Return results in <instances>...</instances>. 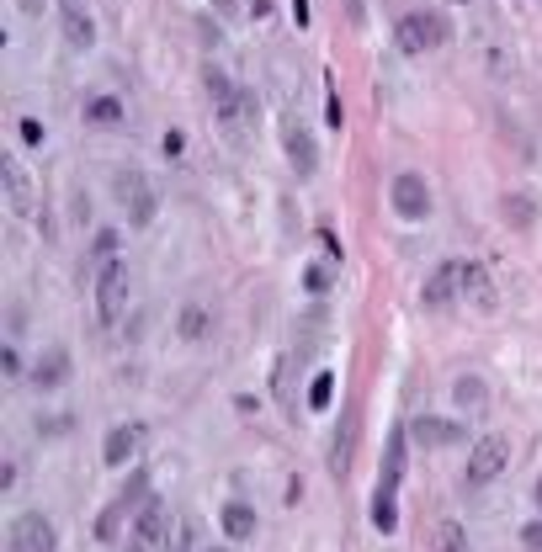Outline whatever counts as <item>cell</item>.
Here are the masks:
<instances>
[{
  "instance_id": "1",
  "label": "cell",
  "mask_w": 542,
  "mask_h": 552,
  "mask_svg": "<svg viewBox=\"0 0 542 552\" xmlns=\"http://www.w3.org/2000/svg\"><path fill=\"white\" fill-rule=\"evenodd\" d=\"M122 308H128V266L107 261L96 272V314H102V325H118Z\"/></svg>"
},
{
  "instance_id": "2",
  "label": "cell",
  "mask_w": 542,
  "mask_h": 552,
  "mask_svg": "<svg viewBox=\"0 0 542 552\" xmlns=\"http://www.w3.org/2000/svg\"><path fill=\"white\" fill-rule=\"evenodd\" d=\"M505 462H511V441H505V436H484V441H474V457H468V489L494 484V478L505 473Z\"/></svg>"
},
{
  "instance_id": "3",
  "label": "cell",
  "mask_w": 542,
  "mask_h": 552,
  "mask_svg": "<svg viewBox=\"0 0 542 552\" xmlns=\"http://www.w3.org/2000/svg\"><path fill=\"white\" fill-rule=\"evenodd\" d=\"M11 552H59V537H54V521L27 510L11 521Z\"/></svg>"
},
{
  "instance_id": "4",
  "label": "cell",
  "mask_w": 542,
  "mask_h": 552,
  "mask_svg": "<svg viewBox=\"0 0 542 552\" xmlns=\"http://www.w3.org/2000/svg\"><path fill=\"white\" fill-rule=\"evenodd\" d=\"M118 197H122V208H128V218H133V228H149L155 223V191H149L144 170H118Z\"/></svg>"
},
{
  "instance_id": "5",
  "label": "cell",
  "mask_w": 542,
  "mask_h": 552,
  "mask_svg": "<svg viewBox=\"0 0 542 552\" xmlns=\"http://www.w3.org/2000/svg\"><path fill=\"white\" fill-rule=\"evenodd\" d=\"M394 43H399V54H431V49L441 43V22L425 16V11H410V16L394 27Z\"/></svg>"
},
{
  "instance_id": "6",
  "label": "cell",
  "mask_w": 542,
  "mask_h": 552,
  "mask_svg": "<svg viewBox=\"0 0 542 552\" xmlns=\"http://www.w3.org/2000/svg\"><path fill=\"white\" fill-rule=\"evenodd\" d=\"M388 202H394V213H399V218H425V213H431V186H425L421 175H410V170H404V175H394V186H388Z\"/></svg>"
},
{
  "instance_id": "7",
  "label": "cell",
  "mask_w": 542,
  "mask_h": 552,
  "mask_svg": "<svg viewBox=\"0 0 542 552\" xmlns=\"http://www.w3.org/2000/svg\"><path fill=\"white\" fill-rule=\"evenodd\" d=\"M410 441L415 446H463L468 441V425L441 420V414H421V420H410Z\"/></svg>"
},
{
  "instance_id": "8",
  "label": "cell",
  "mask_w": 542,
  "mask_h": 552,
  "mask_svg": "<svg viewBox=\"0 0 542 552\" xmlns=\"http://www.w3.org/2000/svg\"><path fill=\"white\" fill-rule=\"evenodd\" d=\"M0 186H5V197H11V213L16 218H32V181H27V170L16 165L11 155H0Z\"/></svg>"
},
{
  "instance_id": "9",
  "label": "cell",
  "mask_w": 542,
  "mask_h": 552,
  "mask_svg": "<svg viewBox=\"0 0 542 552\" xmlns=\"http://www.w3.org/2000/svg\"><path fill=\"white\" fill-rule=\"evenodd\" d=\"M282 149H288V165L298 170V175H314V165H319V155H314L308 133L298 128V117H282Z\"/></svg>"
},
{
  "instance_id": "10",
  "label": "cell",
  "mask_w": 542,
  "mask_h": 552,
  "mask_svg": "<svg viewBox=\"0 0 542 552\" xmlns=\"http://www.w3.org/2000/svg\"><path fill=\"white\" fill-rule=\"evenodd\" d=\"M59 16H64V38H69V49H91V43H96V22H91L85 0H59Z\"/></svg>"
},
{
  "instance_id": "11",
  "label": "cell",
  "mask_w": 542,
  "mask_h": 552,
  "mask_svg": "<svg viewBox=\"0 0 542 552\" xmlns=\"http://www.w3.org/2000/svg\"><path fill=\"white\" fill-rule=\"evenodd\" d=\"M133 537H144L149 548H165V542H171V531H165V504H160V499H144V504H138Z\"/></svg>"
},
{
  "instance_id": "12",
  "label": "cell",
  "mask_w": 542,
  "mask_h": 552,
  "mask_svg": "<svg viewBox=\"0 0 542 552\" xmlns=\"http://www.w3.org/2000/svg\"><path fill=\"white\" fill-rule=\"evenodd\" d=\"M458 292H463V261H447L441 272L425 281V303H431V308H447Z\"/></svg>"
},
{
  "instance_id": "13",
  "label": "cell",
  "mask_w": 542,
  "mask_h": 552,
  "mask_svg": "<svg viewBox=\"0 0 542 552\" xmlns=\"http://www.w3.org/2000/svg\"><path fill=\"white\" fill-rule=\"evenodd\" d=\"M202 85H208V96H213V111H218V117H235V111H240V91L229 85V75H224L218 64H208V69H202Z\"/></svg>"
},
{
  "instance_id": "14",
  "label": "cell",
  "mask_w": 542,
  "mask_h": 552,
  "mask_svg": "<svg viewBox=\"0 0 542 552\" xmlns=\"http://www.w3.org/2000/svg\"><path fill=\"white\" fill-rule=\"evenodd\" d=\"M138 446H144V425H118V431L107 436V446H102V457H107L112 467H122V462L138 457Z\"/></svg>"
},
{
  "instance_id": "15",
  "label": "cell",
  "mask_w": 542,
  "mask_h": 552,
  "mask_svg": "<svg viewBox=\"0 0 542 552\" xmlns=\"http://www.w3.org/2000/svg\"><path fill=\"white\" fill-rule=\"evenodd\" d=\"M404 457H410V446H404V436L394 431V436H388V451H383V473H378V489H399V484H404Z\"/></svg>"
},
{
  "instance_id": "16",
  "label": "cell",
  "mask_w": 542,
  "mask_h": 552,
  "mask_svg": "<svg viewBox=\"0 0 542 552\" xmlns=\"http://www.w3.org/2000/svg\"><path fill=\"white\" fill-rule=\"evenodd\" d=\"M351 441H357V414H346L341 431H335V451H330V473H335V478L351 467Z\"/></svg>"
},
{
  "instance_id": "17",
  "label": "cell",
  "mask_w": 542,
  "mask_h": 552,
  "mask_svg": "<svg viewBox=\"0 0 542 552\" xmlns=\"http://www.w3.org/2000/svg\"><path fill=\"white\" fill-rule=\"evenodd\" d=\"M32 378H38V387H59L64 378H69V356H64V351H49V356L32 367Z\"/></svg>"
},
{
  "instance_id": "18",
  "label": "cell",
  "mask_w": 542,
  "mask_h": 552,
  "mask_svg": "<svg viewBox=\"0 0 542 552\" xmlns=\"http://www.w3.org/2000/svg\"><path fill=\"white\" fill-rule=\"evenodd\" d=\"M463 298H474L479 308H494V287H489V276H484L479 266H468V261H463Z\"/></svg>"
},
{
  "instance_id": "19",
  "label": "cell",
  "mask_w": 542,
  "mask_h": 552,
  "mask_svg": "<svg viewBox=\"0 0 542 552\" xmlns=\"http://www.w3.org/2000/svg\"><path fill=\"white\" fill-rule=\"evenodd\" d=\"M224 531H229L235 542L255 537V510H250V504H229V510H224Z\"/></svg>"
},
{
  "instance_id": "20",
  "label": "cell",
  "mask_w": 542,
  "mask_h": 552,
  "mask_svg": "<svg viewBox=\"0 0 542 552\" xmlns=\"http://www.w3.org/2000/svg\"><path fill=\"white\" fill-rule=\"evenodd\" d=\"M176 334L181 340H202V334H208V308H202V303H186L181 319H176Z\"/></svg>"
},
{
  "instance_id": "21",
  "label": "cell",
  "mask_w": 542,
  "mask_h": 552,
  "mask_svg": "<svg viewBox=\"0 0 542 552\" xmlns=\"http://www.w3.org/2000/svg\"><path fill=\"white\" fill-rule=\"evenodd\" d=\"M372 526H378L383 537H388V531L399 526V510H394V489H378V494H372Z\"/></svg>"
},
{
  "instance_id": "22",
  "label": "cell",
  "mask_w": 542,
  "mask_h": 552,
  "mask_svg": "<svg viewBox=\"0 0 542 552\" xmlns=\"http://www.w3.org/2000/svg\"><path fill=\"white\" fill-rule=\"evenodd\" d=\"M85 122H102V128L122 122V102L118 96H96V102H85Z\"/></svg>"
},
{
  "instance_id": "23",
  "label": "cell",
  "mask_w": 542,
  "mask_h": 552,
  "mask_svg": "<svg viewBox=\"0 0 542 552\" xmlns=\"http://www.w3.org/2000/svg\"><path fill=\"white\" fill-rule=\"evenodd\" d=\"M452 393H458V404H463V409H474V414L489 404V387H484V378H458V387H452Z\"/></svg>"
},
{
  "instance_id": "24",
  "label": "cell",
  "mask_w": 542,
  "mask_h": 552,
  "mask_svg": "<svg viewBox=\"0 0 542 552\" xmlns=\"http://www.w3.org/2000/svg\"><path fill=\"white\" fill-rule=\"evenodd\" d=\"M463 542H468V537H463L458 521H441V526H436V548L441 552H463Z\"/></svg>"
},
{
  "instance_id": "25",
  "label": "cell",
  "mask_w": 542,
  "mask_h": 552,
  "mask_svg": "<svg viewBox=\"0 0 542 552\" xmlns=\"http://www.w3.org/2000/svg\"><path fill=\"white\" fill-rule=\"evenodd\" d=\"M330 393H335V378L319 372V378L308 383V409H330Z\"/></svg>"
},
{
  "instance_id": "26",
  "label": "cell",
  "mask_w": 542,
  "mask_h": 552,
  "mask_svg": "<svg viewBox=\"0 0 542 552\" xmlns=\"http://www.w3.org/2000/svg\"><path fill=\"white\" fill-rule=\"evenodd\" d=\"M505 218L521 223V228H532V202H527V197H505Z\"/></svg>"
},
{
  "instance_id": "27",
  "label": "cell",
  "mask_w": 542,
  "mask_h": 552,
  "mask_svg": "<svg viewBox=\"0 0 542 552\" xmlns=\"http://www.w3.org/2000/svg\"><path fill=\"white\" fill-rule=\"evenodd\" d=\"M118 515H122V504L102 510V521H96V537H102V542H112V531H118Z\"/></svg>"
},
{
  "instance_id": "28",
  "label": "cell",
  "mask_w": 542,
  "mask_h": 552,
  "mask_svg": "<svg viewBox=\"0 0 542 552\" xmlns=\"http://www.w3.org/2000/svg\"><path fill=\"white\" fill-rule=\"evenodd\" d=\"M303 281H308V292H324V287H330V266H308Z\"/></svg>"
},
{
  "instance_id": "29",
  "label": "cell",
  "mask_w": 542,
  "mask_h": 552,
  "mask_svg": "<svg viewBox=\"0 0 542 552\" xmlns=\"http://www.w3.org/2000/svg\"><path fill=\"white\" fill-rule=\"evenodd\" d=\"M0 372H5V378H22V356H16V351H11V345H5V351H0Z\"/></svg>"
},
{
  "instance_id": "30",
  "label": "cell",
  "mask_w": 542,
  "mask_h": 552,
  "mask_svg": "<svg viewBox=\"0 0 542 552\" xmlns=\"http://www.w3.org/2000/svg\"><path fill=\"white\" fill-rule=\"evenodd\" d=\"M112 250H118V234H102V239H96V261L107 266V261H112Z\"/></svg>"
},
{
  "instance_id": "31",
  "label": "cell",
  "mask_w": 542,
  "mask_h": 552,
  "mask_svg": "<svg viewBox=\"0 0 542 552\" xmlns=\"http://www.w3.org/2000/svg\"><path fill=\"white\" fill-rule=\"evenodd\" d=\"M521 542L532 552H542V521H532V526H521Z\"/></svg>"
},
{
  "instance_id": "32",
  "label": "cell",
  "mask_w": 542,
  "mask_h": 552,
  "mask_svg": "<svg viewBox=\"0 0 542 552\" xmlns=\"http://www.w3.org/2000/svg\"><path fill=\"white\" fill-rule=\"evenodd\" d=\"M181 149H186V138H181V133H165V155H171V160H181Z\"/></svg>"
},
{
  "instance_id": "33",
  "label": "cell",
  "mask_w": 542,
  "mask_h": 552,
  "mask_svg": "<svg viewBox=\"0 0 542 552\" xmlns=\"http://www.w3.org/2000/svg\"><path fill=\"white\" fill-rule=\"evenodd\" d=\"M293 16H298V27H308V0H293Z\"/></svg>"
},
{
  "instance_id": "34",
  "label": "cell",
  "mask_w": 542,
  "mask_h": 552,
  "mask_svg": "<svg viewBox=\"0 0 542 552\" xmlns=\"http://www.w3.org/2000/svg\"><path fill=\"white\" fill-rule=\"evenodd\" d=\"M22 11H27V16H43V0H22Z\"/></svg>"
},
{
  "instance_id": "35",
  "label": "cell",
  "mask_w": 542,
  "mask_h": 552,
  "mask_svg": "<svg viewBox=\"0 0 542 552\" xmlns=\"http://www.w3.org/2000/svg\"><path fill=\"white\" fill-rule=\"evenodd\" d=\"M128 552H149V542H144V537H133V542H128Z\"/></svg>"
},
{
  "instance_id": "36",
  "label": "cell",
  "mask_w": 542,
  "mask_h": 552,
  "mask_svg": "<svg viewBox=\"0 0 542 552\" xmlns=\"http://www.w3.org/2000/svg\"><path fill=\"white\" fill-rule=\"evenodd\" d=\"M538 504H542V484H538Z\"/></svg>"
},
{
  "instance_id": "37",
  "label": "cell",
  "mask_w": 542,
  "mask_h": 552,
  "mask_svg": "<svg viewBox=\"0 0 542 552\" xmlns=\"http://www.w3.org/2000/svg\"><path fill=\"white\" fill-rule=\"evenodd\" d=\"M213 552H218V548H213Z\"/></svg>"
}]
</instances>
